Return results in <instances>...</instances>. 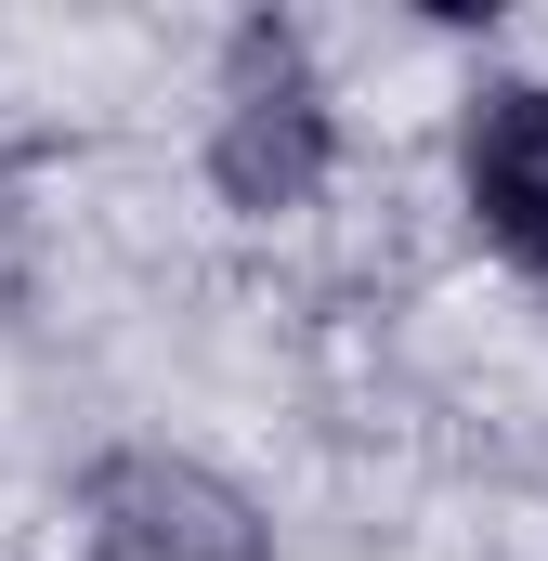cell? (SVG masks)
Masks as SVG:
<instances>
[{"instance_id": "obj_1", "label": "cell", "mask_w": 548, "mask_h": 561, "mask_svg": "<svg viewBox=\"0 0 548 561\" xmlns=\"http://www.w3.org/2000/svg\"><path fill=\"white\" fill-rule=\"evenodd\" d=\"M327 157H340L327 79L300 66L287 26H249V39H236V79H222V118H209V183H222V209H249V222L313 209Z\"/></svg>"}, {"instance_id": "obj_2", "label": "cell", "mask_w": 548, "mask_h": 561, "mask_svg": "<svg viewBox=\"0 0 548 561\" xmlns=\"http://www.w3.org/2000/svg\"><path fill=\"white\" fill-rule=\"evenodd\" d=\"M92 549L105 561H262V510L222 483V470H196V457H157V444H132V457H105L92 470Z\"/></svg>"}, {"instance_id": "obj_3", "label": "cell", "mask_w": 548, "mask_h": 561, "mask_svg": "<svg viewBox=\"0 0 548 561\" xmlns=\"http://www.w3.org/2000/svg\"><path fill=\"white\" fill-rule=\"evenodd\" d=\"M457 196L483 222V249H510L548 275V79H483L457 118Z\"/></svg>"}]
</instances>
